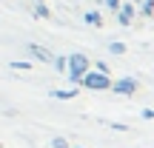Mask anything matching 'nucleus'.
Wrapping results in <instances>:
<instances>
[{
  "instance_id": "obj_1",
  "label": "nucleus",
  "mask_w": 154,
  "mask_h": 148,
  "mask_svg": "<svg viewBox=\"0 0 154 148\" xmlns=\"http://www.w3.org/2000/svg\"><path fill=\"white\" fill-rule=\"evenodd\" d=\"M88 71H91V63L86 54H69V80L72 83H83Z\"/></svg>"
},
{
  "instance_id": "obj_2",
  "label": "nucleus",
  "mask_w": 154,
  "mask_h": 148,
  "mask_svg": "<svg viewBox=\"0 0 154 148\" xmlns=\"http://www.w3.org/2000/svg\"><path fill=\"white\" fill-rule=\"evenodd\" d=\"M80 86H86L88 91H109L111 86H114V80H111L109 74H100V71H88L86 77H83Z\"/></svg>"
},
{
  "instance_id": "obj_3",
  "label": "nucleus",
  "mask_w": 154,
  "mask_h": 148,
  "mask_svg": "<svg viewBox=\"0 0 154 148\" xmlns=\"http://www.w3.org/2000/svg\"><path fill=\"white\" fill-rule=\"evenodd\" d=\"M140 83L134 80V77H123V80H114V86H111V91L114 94H123V97H128V94H137Z\"/></svg>"
},
{
  "instance_id": "obj_4",
  "label": "nucleus",
  "mask_w": 154,
  "mask_h": 148,
  "mask_svg": "<svg viewBox=\"0 0 154 148\" xmlns=\"http://www.w3.org/2000/svg\"><path fill=\"white\" fill-rule=\"evenodd\" d=\"M26 51L34 57V60H40V63H54V60H57V57L51 54L46 46H37V43H29V46H26Z\"/></svg>"
},
{
  "instance_id": "obj_5",
  "label": "nucleus",
  "mask_w": 154,
  "mask_h": 148,
  "mask_svg": "<svg viewBox=\"0 0 154 148\" xmlns=\"http://www.w3.org/2000/svg\"><path fill=\"white\" fill-rule=\"evenodd\" d=\"M137 3H131V0H128V3H123V9L117 11V23H120V26H131V20H134V14H137Z\"/></svg>"
},
{
  "instance_id": "obj_6",
  "label": "nucleus",
  "mask_w": 154,
  "mask_h": 148,
  "mask_svg": "<svg viewBox=\"0 0 154 148\" xmlns=\"http://www.w3.org/2000/svg\"><path fill=\"white\" fill-rule=\"evenodd\" d=\"M51 97H54V100H74V97H77V88H74V86H72V88H54Z\"/></svg>"
},
{
  "instance_id": "obj_7",
  "label": "nucleus",
  "mask_w": 154,
  "mask_h": 148,
  "mask_svg": "<svg viewBox=\"0 0 154 148\" xmlns=\"http://www.w3.org/2000/svg\"><path fill=\"white\" fill-rule=\"evenodd\" d=\"M83 20H86L88 26H94V29H100V26H103V14H100L97 9H91V11H86V17H83Z\"/></svg>"
},
{
  "instance_id": "obj_8",
  "label": "nucleus",
  "mask_w": 154,
  "mask_h": 148,
  "mask_svg": "<svg viewBox=\"0 0 154 148\" xmlns=\"http://www.w3.org/2000/svg\"><path fill=\"white\" fill-rule=\"evenodd\" d=\"M9 68H14V71H29V68H32V63H29V60H11Z\"/></svg>"
},
{
  "instance_id": "obj_9",
  "label": "nucleus",
  "mask_w": 154,
  "mask_h": 148,
  "mask_svg": "<svg viewBox=\"0 0 154 148\" xmlns=\"http://www.w3.org/2000/svg\"><path fill=\"white\" fill-rule=\"evenodd\" d=\"M54 68H57V71H60V74H69V57H57V60H54Z\"/></svg>"
},
{
  "instance_id": "obj_10",
  "label": "nucleus",
  "mask_w": 154,
  "mask_h": 148,
  "mask_svg": "<svg viewBox=\"0 0 154 148\" xmlns=\"http://www.w3.org/2000/svg\"><path fill=\"white\" fill-rule=\"evenodd\" d=\"M140 14H143V17L154 14V0H143V3H140Z\"/></svg>"
},
{
  "instance_id": "obj_11",
  "label": "nucleus",
  "mask_w": 154,
  "mask_h": 148,
  "mask_svg": "<svg viewBox=\"0 0 154 148\" xmlns=\"http://www.w3.org/2000/svg\"><path fill=\"white\" fill-rule=\"evenodd\" d=\"M32 11H34V17H49V14H51L46 3H37V6H32Z\"/></svg>"
},
{
  "instance_id": "obj_12",
  "label": "nucleus",
  "mask_w": 154,
  "mask_h": 148,
  "mask_svg": "<svg viewBox=\"0 0 154 148\" xmlns=\"http://www.w3.org/2000/svg\"><path fill=\"white\" fill-rule=\"evenodd\" d=\"M103 6H106L109 11H114V14H117V11L123 9V3H120V0H103Z\"/></svg>"
},
{
  "instance_id": "obj_13",
  "label": "nucleus",
  "mask_w": 154,
  "mask_h": 148,
  "mask_svg": "<svg viewBox=\"0 0 154 148\" xmlns=\"http://www.w3.org/2000/svg\"><path fill=\"white\" fill-rule=\"evenodd\" d=\"M109 51H111V54H126V46H123V43H114V40H111V43H109Z\"/></svg>"
},
{
  "instance_id": "obj_14",
  "label": "nucleus",
  "mask_w": 154,
  "mask_h": 148,
  "mask_svg": "<svg viewBox=\"0 0 154 148\" xmlns=\"http://www.w3.org/2000/svg\"><path fill=\"white\" fill-rule=\"evenodd\" d=\"M51 148H69V140L66 137H54L51 140Z\"/></svg>"
},
{
  "instance_id": "obj_15",
  "label": "nucleus",
  "mask_w": 154,
  "mask_h": 148,
  "mask_svg": "<svg viewBox=\"0 0 154 148\" xmlns=\"http://www.w3.org/2000/svg\"><path fill=\"white\" fill-rule=\"evenodd\" d=\"M94 71H100V74H109V71H111V68H109V66H106V63H103V60H97V63H94Z\"/></svg>"
},
{
  "instance_id": "obj_16",
  "label": "nucleus",
  "mask_w": 154,
  "mask_h": 148,
  "mask_svg": "<svg viewBox=\"0 0 154 148\" xmlns=\"http://www.w3.org/2000/svg\"><path fill=\"white\" fill-rule=\"evenodd\" d=\"M140 117H143V120H154V108H146V111H143Z\"/></svg>"
},
{
  "instance_id": "obj_17",
  "label": "nucleus",
  "mask_w": 154,
  "mask_h": 148,
  "mask_svg": "<svg viewBox=\"0 0 154 148\" xmlns=\"http://www.w3.org/2000/svg\"><path fill=\"white\" fill-rule=\"evenodd\" d=\"M37 3H46V0H32V6H37Z\"/></svg>"
},
{
  "instance_id": "obj_18",
  "label": "nucleus",
  "mask_w": 154,
  "mask_h": 148,
  "mask_svg": "<svg viewBox=\"0 0 154 148\" xmlns=\"http://www.w3.org/2000/svg\"><path fill=\"white\" fill-rule=\"evenodd\" d=\"M131 3H143V0H131Z\"/></svg>"
}]
</instances>
